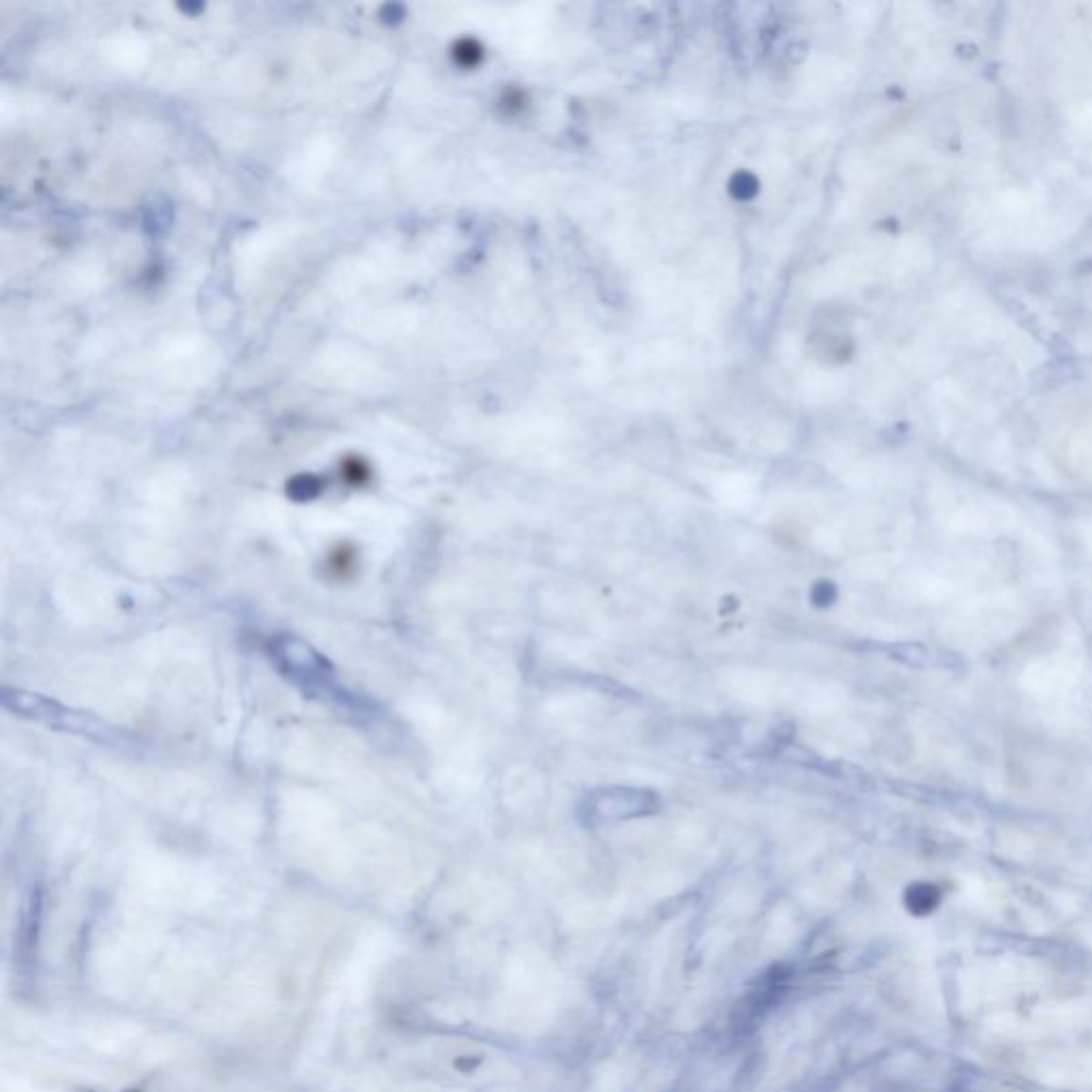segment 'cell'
Returning <instances> with one entry per match:
<instances>
[{"instance_id":"obj_3","label":"cell","mask_w":1092,"mask_h":1092,"mask_svg":"<svg viewBox=\"0 0 1092 1092\" xmlns=\"http://www.w3.org/2000/svg\"><path fill=\"white\" fill-rule=\"evenodd\" d=\"M651 804H653V798L644 791L619 790L617 794L598 796L593 813H598L600 818H634V815L649 811Z\"/></svg>"},{"instance_id":"obj_4","label":"cell","mask_w":1092,"mask_h":1092,"mask_svg":"<svg viewBox=\"0 0 1092 1092\" xmlns=\"http://www.w3.org/2000/svg\"><path fill=\"white\" fill-rule=\"evenodd\" d=\"M894 653L896 659L911 666H926L930 661V653L921 644H899V647H894Z\"/></svg>"},{"instance_id":"obj_1","label":"cell","mask_w":1092,"mask_h":1092,"mask_svg":"<svg viewBox=\"0 0 1092 1092\" xmlns=\"http://www.w3.org/2000/svg\"><path fill=\"white\" fill-rule=\"evenodd\" d=\"M272 659L287 679L293 681L308 694H318L323 698H338V703L348 709L354 700L335 685V670L323 653H318L312 644L303 643L295 636H275L272 638Z\"/></svg>"},{"instance_id":"obj_2","label":"cell","mask_w":1092,"mask_h":1092,"mask_svg":"<svg viewBox=\"0 0 1092 1092\" xmlns=\"http://www.w3.org/2000/svg\"><path fill=\"white\" fill-rule=\"evenodd\" d=\"M3 704L19 717L39 721L47 728L64 730V732L86 736V739L92 740H109L113 736L112 730L98 719H94L92 715L79 713V710L69 709V706L60 704L56 700L45 698L41 694H33V691L4 688Z\"/></svg>"}]
</instances>
